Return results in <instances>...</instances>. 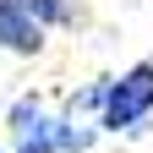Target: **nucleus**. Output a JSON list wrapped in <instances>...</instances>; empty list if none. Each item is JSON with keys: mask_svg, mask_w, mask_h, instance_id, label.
<instances>
[{"mask_svg": "<svg viewBox=\"0 0 153 153\" xmlns=\"http://www.w3.org/2000/svg\"><path fill=\"white\" fill-rule=\"evenodd\" d=\"M148 115H153V60L126 66L120 76H104L99 131H137Z\"/></svg>", "mask_w": 153, "mask_h": 153, "instance_id": "nucleus-1", "label": "nucleus"}, {"mask_svg": "<svg viewBox=\"0 0 153 153\" xmlns=\"http://www.w3.org/2000/svg\"><path fill=\"white\" fill-rule=\"evenodd\" d=\"M6 126H11V153H55V115L44 109V99H16Z\"/></svg>", "mask_w": 153, "mask_h": 153, "instance_id": "nucleus-2", "label": "nucleus"}, {"mask_svg": "<svg viewBox=\"0 0 153 153\" xmlns=\"http://www.w3.org/2000/svg\"><path fill=\"white\" fill-rule=\"evenodd\" d=\"M0 49H11V55H44V27H38L16 0H0Z\"/></svg>", "mask_w": 153, "mask_h": 153, "instance_id": "nucleus-3", "label": "nucleus"}, {"mask_svg": "<svg viewBox=\"0 0 153 153\" xmlns=\"http://www.w3.org/2000/svg\"><path fill=\"white\" fill-rule=\"evenodd\" d=\"M16 6H22L44 33H49V27H76V22H82V0H16Z\"/></svg>", "mask_w": 153, "mask_h": 153, "instance_id": "nucleus-4", "label": "nucleus"}, {"mask_svg": "<svg viewBox=\"0 0 153 153\" xmlns=\"http://www.w3.org/2000/svg\"><path fill=\"white\" fill-rule=\"evenodd\" d=\"M0 153H11V148H0Z\"/></svg>", "mask_w": 153, "mask_h": 153, "instance_id": "nucleus-5", "label": "nucleus"}]
</instances>
